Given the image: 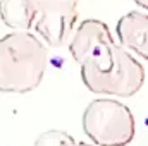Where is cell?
<instances>
[{
  "instance_id": "obj_1",
  "label": "cell",
  "mask_w": 148,
  "mask_h": 146,
  "mask_svg": "<svg viewBox=\"0 0 148 146\" xmlns=\"http://www.w3.org/2000/svg\"><path fill=\"white\" fill-rule=\"evenodd\" d=\"M48 50L38 36L14 31L0 38V93H29L40 86Z\"/></svg>"
},
{
  "instance_id": "obj_2",
  "label": "cell",
  "mask_w": 148,
  "mask_h": 146,
  "mask_svg": "<svg viewBox=\"0 0 148 146\" xmlns=\"http://www.w3.org/2000/svg\"><path fill=\"white\" fill-rule=\"evenodd\" d=\"M79 67L84 86L97 95L127 98L136 95L145 83L143 65L121 45H115L110 53L86 60Z\"/></svg>"
},
{
  "instance_id": "obj_3",
  "label": "cell",
  "mask_w": 148,
  "mask_h": 146,
  "mask_svg": "<svg viewBox=\"0 0 148 146\" xmlns=\"http://www.w3.org/2000/svg\"><path fill=\"white\" fill-rule=\"evenodd\" d=\"M83 131L97 146H126L134 139L133 112L114 98H97L83 112Z\"/></svg>"
},
{
  "instance_id": "obj_4",
  "label": "cell",
  "mask_w": 148,
  "mask_h": 146,
  "mask_svg": "<svg viewBox=\"0 0 148 146\" xmlns=\"http://www.w3.org/2000/svg\"><path fill=\"white\" fill-rule=\"evenodd\" d=\"M36 9L35 31L50 46H62L71 40L77 23L79 0H33Z\"/></svg>"
},
{
  "instance_id": "obj_5",
  "label": "cell",
  "mask_w": 148,
  "mask_h": 146,
  "mask_svg": "<svg viewBox=\"0 0 148 146\" xmlns=\"http://www.w3.org/2000/svg\"><path fill=\"white\" fill-rule=\"evenodd\" d=\"M109 26L100 19H84L69 40V52L73 59L81 65L86 60L100 59L110 53L115 46Z\"/></svg>"
},
{
  "instance_id": "obj_6",
  "label": "cell",
  "mask_w": 148,
  "mask_h": 146,
  "mask_svg": "<svg viewBox=\"0 0 148 146\" xmlns=\"http://www.w3.org/2000/svg\"><path fill=\"white\" fill-rule=\"evenodd\" d=\"M121 46L148 60V12L131 10L117 21Z\"/></svg>"
},
{
  "instance_id": "obj_7",
  "label": "cell",
  "mask_w": 148,
  "mask_h": 146,
  "mask_svg": "<svg viewBox=\"0 0 148 146\" xmlns=\"http://www.w3.org/2000/svg\"><path fill=\"white\" fill-rule=\"evenodd\" d=\"M0 19L16 31H28L35 26L36 9L33 0H0Z\"/></svg>"
},
{
  "instance_id": "obj_8",
  "label": "cell",
  "mask_w": 148,
  "mask_h": 146,
  "mask_svg": "<svg viewBox=\"0 0 148 146\" xmlns=\"http://www.w3.org/2000/svg\"><path fill=\"white\" fill-rule=\"evenodd\" d=\"M33 146H91L88 143H77L71 134L59 129L45 131L35 139Z\"/></svg>"
},
{
  "instance_id": "obj_9",
  "label": "cell",
  "mask_w": 148,
  "mask_h": 146,
  "mask_svg": "<svg viewBox=\"0 0 148 146\" xmlns=\"http://www.w3.org/2000/svg\"><path fill=\"white\" fill-rule=\"evenodd\" d=\"M133 2H134V3H136L138 7H141V9H145V10L148 12V0H133Z\"/></svg>"
}]
</instances>
